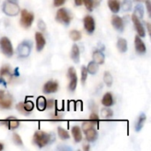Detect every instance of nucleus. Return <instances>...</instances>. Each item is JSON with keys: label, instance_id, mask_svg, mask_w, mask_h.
I'll list each match as a JSON object with an SVG mask.
<instances>
[{"label": "nucleus", "instance_id": "nucleus-1", "mask_svg": "<svg viewBox=\"0 0 151 151\" xmlns=\"http://www.w3.org/2000/svg\"><path fill=\"white\" fill-rule=\"evenodd\" d=\"M55 140L54 134H47L42 131H36L33 137V142L39 148L45 147Z\"/></svg>", "mask_w": 151, "mask_h": 151}, {"label": "nucleus", "instance_id": "nucleus-2", "mask_svg": "<svg viewBox=\"0 0 151 151\" xmlns=\"http://www.w3.org/2000/svg\"><path fill=\"white\" fill-rule=\"evenodd\" d=\"M2 9H3V12L6 15L11 16V17H14L19 12V6L15 2L11 1V0L4 1Z\"/></svg>", "mask_w": 151, "mask_h": 151}, {"label": "nucleus", "instance_id": "nucleus-3", "mask_svg": "<svg viewBox=\"0 0 151 151\" xmlns=\"http://www.w3.org/2000/svg\"><path fill=\"white\" fill-rule=\"evenodd\" d=\"M31 50H32V42H30L28 40L22 42L17 49L18 57L21 58L28 57L31 52Z\"/></svg>", "mask_w": 151, "mask_h": 151}, {"label": "nucleus", "instance_id": "nucleus-4", "mask_svg": "<svg viewBox=\"0 0 151 151\" xmlns=\"http://www.w3.org/2000/svg\"><path fill=\"white\" fill-rule=\"evenodd\" d=\"M0 48H1L2 52L6 57L10 58L13 55V48H12V42L7 37L4 36L0 39Z\"/></svg>", "mask_w": 151, "mask_h": 151}, {"label": "nucleus", "instance_id": "nucleus-5", "mask_svg": "<svg viewBox=\"0 0 151 151\" xmlns=\"http://www.w3.org/2000/svg\"><path fill=\"white\" fill-rule=\"evenodd\" d=\"M34 14L32 12H29L27 10H22L21 11V13H20V25L25 27V28H27L29 27L33 21H34Z\"/></svg>", "mask_w": 151, "mask_h": 151}, {"label": "nucleus", "instance_id": "nucleus-6", "mask_svg": "<svg viewBox=\"0 0 151 151\" xmlns=\"http://www.w3.org/2000/svg\"><path fill=\"white\" fill-rule=\"evenodd\" d=\"M12 96L4 90H0V108L9 109L12 107Z\"/></svg>", "mask_w": 151, "mask_h": 151}, {"label": "nucleus", "instance_id": "nucleus-7", "mask_svg": "<svg viewBox=\"0 0 151 151\" xmlns=\"http://www.w3.org/2000/svg\"><path fill=\"white\" fill-rule=\"evenodd\" d=\"M56 19L58 21L64 23L65 25H69L70 21H71V15L69 13V12L65 9V8H60L58 12H57V16Z\"/></svg>", "mask_w": 151, "mask_h": 151}, {"label": "nucleus", "instance_id": "nucleus-8", "mask_svg": "<svg viewBox=\"0 0 151 151\" xmlns=\"http://www.w3.org/2000/svg\"><path fill=\"white\" fill-rule=\"evenodd\" d=\"M67 75L68 78L70 79V83H69V89L71 91H74L76 89L77 87V81H78V78H77V74H76V71L73 67H70L68 69L67 72Z\"/></svg>", "mask_w": 151, "mask_h": 151}, {"label": "nucleus", "instance_id": "nucleus-9", "mask_svg": "<svg viewBox=\"0 0 151 151\" xmlns=\"http://www.w3.org/2000/svg\"><path fill=\"white\" fill-rule=\"evenodd\" d=\"M83 22H84V27H85L86 31L88 34L94 33V31L96 29V24H95V19H93V17L90 15L86 16L83 19Z\"/></svg>", "mask_w": 151, "mask_h": 151}, {"label": "nucleus", "instance_id": "nucleus-10", "mask_svg": "<svg viewBox=\"0 0 151 151\" xmlns=\"http://www.w3.org/2000/svg\"><path fill=\"white\" fill-rule=\"evenodd\" d=\"M132 20H133V22H134V24L135 29H136V31H137L139 36H140V37H144V36L146 35V32H145V28H144V27L142 26V24L140 19H139L135 14H133V16H132Z\"/></svg>", "mask_w": 151, "mask_h": 151}, {"label": "nucleus", "instance_id": "nucleus-11", "mask_svg": "<svg viewBox=\"0 0 151 151\" xmlns=\"http://www.w3.org/2000/svg\"><path fill=\"white\" fill-rule=\"evenodd\" d=\"M58 89V82L53 81H50L46 82L45 85L43 86V93L45 94L55 93Z\"/></svg>", "mask_w": 151, "mask_h": 151}, {"label": "nucleus", "instance_id": "nucleus-12", "mask_svg": "<svg viewBox=\"0 0 151 151\" xmlns=\"http://www.w3.org/2000/svg\"><path fill=\"white\" fill-rule=\"evenodd\" d=\"M111 24L112 26L114 27L115 29H117L119 32H123L124 30V22H123V19L118 16V15H113L112 18H111Z\"/></svg>", "mask_w": 151, "mask_h": 151}, {"label": "nucleus", "instance_id": "nucleus-13", "mask_svg": "<svg viewBox=\"0 0 151 151\" xmlns=\"http://www.w3.org/2000/svg\"><path fill=\"white\" fill-rule=\"evenodd\" d=\"M85 133V135H86V139L88 142H96L97 137H98V134H97V131L95 129V127H91L89 129H87L85 131H83Z\"/></svg>", "mask_w": 151, "mask_h": 151}, {"label": "nucleus", "instance_id": "nucleus-14", "mask_svg": "<svg viewBox=\"0 0 151 151\" xmlns=\"http://www.w3.org/2000/svg\"><path fill=\"white\" fill-rule=\"evenodd\" d=\"M134 44H135V50L139 54H144L146 52V46L145 43L142 42L141 37L139 35L135 36L134 39Z\"/></svg>", "mask_w": 151, "mask_h": 151}, {"label": "nucleus", "instance_id": "nucleus-15", "mask_svg": "<svg viewBox=\"0 0 151 151\" xmlns=\"http://www.w3.org/2000/svg\"><path fill=\"white\" fill-rule=\"evenodd\" d=\"M35 42H36V50L38 51H41L44 48L45 43H46L45 38L42 33L37 32L35 34Z\"/></svg>", "mask_w": 151, "mask_h": 151}, {"label": "nucleus", "instance_id": "nucleus-16", "mask_svg": "<svg viewBox=\"0 0 151 151\" xmlns=\"http://www.w3.org/2000/svg\"><path fill=\"white\" fill-rule=\"evenodd\" d=\"M3 123L4 125H6L8 127V128L11 129V130L16 129L19 126V121L16 118H14V117H9V118H7L5 120L3 121Z\"/></svg>", "mask_w": 151, "mask_h": 151}, {"label": "nucleus", "instance_id": "nucleus-17", "mask_svg": "<svg viewBox=\"0 0 151 151\" xmlns=\"http://www.w3.org/2000/svg\"><path fill=\"white\" fill-rule=\"evenodd\" d=\"M104 55L102 51L100 50H95L93 52V59H94V62H96V64L98 65H101V64H104Z\"/></svg>", "mask_w": 151, "mask_h": 151}, {"label": "nucleus", "instance_id": "nucleus-18", "mask_svg": "<svg viewBox=\"0 0 151 151\" xmlns=\"http://www.w3.org/2000/svg\"><path fill=\"white\" fill-rule=\"evenodd\" d=\"M102 104L105 106V107H110L111 105H113L114 104V100H113V96L111 95V93H106L103 99H102Z\"/></svg>", "mask_w": 151, "mask_h": 151}, {"label": "nucleus", "instance_id": "nucleus-19", "mask_svg": "<svg viewBox=\"0 0 151 151\" xmlns=\"http://www.w3.org/2000/svg\"><path fill=\"white\" fill-rule=\"evenodd\" d=\"M72 133L73 135V139L76 142H80L82 140V134H81V130L80 127H78V126L73 127Z\"/></svg>", "mask_w": 151, "mask_h": 151}, {"label": "nucleus", "instance_id": "nucleus-20", "mask_svg": "<svg viewBox=\"0 0 151 151\" xmlns=\"http://www.w3.org/2000/svg\"><path fill=\"white\" fill-rule=\"evenodd\" d=\"M108 5L111 11L114 13H117L120 10V2L119 0H108Z\"/></svg>", "mask_w": 151, "mask_h": 151}, {"label": "nucleus", "instance_id": "nucleus-21", "mask_svg": "<svg viewBox=\"0 0 151 151\" xmlns=\"http://www.w3.org/2000/svg\"><path fill=\"white\" fill-rule=\"evenodd\" d=\"M71 57L73 62L79 63L80 61V50L77 44H73L72 47V51H71Z\"/></svg>", "mask_w": 151, "mask_h": 151}, {"label": "nucleus", "instance_id": "nucleus-22", "mask_svg": "<svg viewBox=\"0 0 151 151\" xmlns=\"http://www.w3.org/2000/svg\"><path fill=\"white\" fill-rule=\"evenodd\" d=\"M36 106L39 111H45L47 109V100L43 96H39L36 100Z\"/></svg>", "mask_w": 151, "mask_h": 151}, {"label": "nucleus", "instance_id": "nucleus-23", "mask_svg": "<svg viewBox=\"0 0 151 151\" xmlns=\"http://www.w3.org/2000/svg\"><path fill=\"white\" fill-rule=\"evenodd\" d=\"M145 121H146V115H145L144 113H142V114L139 116L138 120H137V122H136V124H135V130H136L137 132H140V131L142 130V128L143 126H144Z\"/></svg>", "mask_w": 151, "mask_h": 151}, {"label": "nucleus", "instance_id": "nucleus-24", "mask_svg": "<svg viewBox=\"0 0 151 151\" xmlns=\"http://www.w3.org/2000/svg\"><path fill=\"white\" fill-rule=\"evenodd\" d=\"M117 46H118V49L120 52H126L127 50V42L125 39L123 38H119L118 40V42H117Z\"/></svg>", "mask_w": 151, "mask_h": 151}, {"label": "nucleus", "instance_id": "nucleus-25", "mask_svg": "<svg viewBox=\"0 0 151 151\" xmlns=\"http://www.w3.org/2000/svg\"><path fill=\"white\" fill-rule=\"evenodd\" d=\"M98 69H99L98 64H96V62L92 61V62H90V63L88 65L87 71H88V73H90V74H96V73H97Z\"/></svg>", "mask_w": 151, "mask_h": 151}, {"label": "nucleus", "instance_id": "nucleus-26", "mask_svg": "<svg viewBox=\"0 0 151 151\" xmlns=\"http://www.w3.org/2000/svg\"><path fill=\"white\" fill-rule=\"evenodd\" d=\"M113 116V111L111 109L108 108H104L101 111V117L104 119H109L111 118H112Z\"/></svg>", "mask_w": 151, "mask_h": 151}, {"label": "nucleus", "instance_id": "nucleus-27", "mask_svg": "<svg viewBox=\"0 0 151 151\" xmlns=\"http://www.w3.org/2000/svg\"><path fill=\"white\" fill-rule=\"evenodd\" d=\"M134 14H135L139 19L143 18V16H144V8H143L142 4H138L135 6V8H134Z\"/></svg>", "mask_w": 151, "mask_h": 151}, {"label": "nucleus", "instance_id": "nucleus-28", "mask_svg": "<svg viewBox=\"0 0 151 151\" xmlns=\"http://www.w3.org/2000/svg\"><path fill=\"white\" fill-rule=\"evenodd\" d=\"M58 136L60 139L62 140H67L70 138V135L68 134V132L66 130H65L64 128L62 127H58Z\"/></svg>", "mask_w": 151, "mask_h": 151}, {"label": "nucleus", "instance_id": "nucleus-29", "mask_svg": "<svg viewBox=\"0 0 151 151\" xmlns=\"http://www.w3.org/2000/svg\"><path fill=\"white\" fill-rule=\"evenodd\" d=\"M0 76L1 78L4 77V76H8L11 78L12 74H11V69L9 67V65H4L1 70H0Z\"/></svg>", "mask_w": 151, "mask_h": 151}, {"label": "nucleus", "instance_id": "nucleus-30", "mask_svg": "<svg viewBox=\"0 0 151 151\" xmlns=\"http://www.w3.org/2000/svg\"><path fill=\"white\" fill-rule=\"evenodd\" d=\"M104 81L105 84H106L108 87H111V86L112 85L113 78H112L111 74L109 72H105V73H104Z\"/></svg>", "mask_w": 151, "mask_h": 151}, {"label": "nucleus", "instance_id": "nucleus-31", "mask_svg": "<svg viewBox=\"0 0 151 151\" xmlns=\"http://www.w3.org/2000/svg\"><path fill=\"white\" fill-rule=\"evenodd\" d=\"M69 36L70 38L73 40V41H79L81 40V34L78 31V30H72L69 34Z\"/></svg>", "mask_w": 151, "mask_h": 151}, {"label": "nucleus", "instance_id": "nucleus-32", "mask_svg": "<svg viewBox=\"0 0 151 151\" xmlns=\"http://www.w3.org/2000/svg\"><path fill=\"white\" fill-rule=\"evenodd\" d=\"M23 105H24V109H25V111L27 112V113H29V112H31L32 111H33V109H34V103L32 102V101H26L25 103H23Z\"/></svg>", "mask_w": 151, "mask_h": 151}, {"label": "nucleus", "instance_id": "nucleus-33", "mask_svg": "<svg viewBox=\"0 0 151 151\" xmlns=\"http://www.w3.org/2000/svg\"><path fill=\"white\" fill-rule=\"evenodd\" d=\"M122 9L125 12H128L132 9V0H123Z\"/></svg>", "mask_w": 151, "mask_h": 151}, {"label": "nucleus", "instance_id": "nucleus-34", "mask_svg": "<svg viewBox=\"0 0 151 151\" xmlns=\"http://www.w3.org/2000/svg\"><path fill=\"white\" fill-rule=\"evenodd\" d=\"M95 124H97L94 121H91V120H88V121H85L83 122L82 124V130L85 131L87 129H89L91 127H95Z\"/></svg>", "mask_w": 151, "mask_h": 151}, {"label": "nucleus", "instance_id": "nucleus-35", "mask_svg": "<svg viewBox=\"0 0 151 151\" xmlns=\"http://www.w3.org/2000/svg\"><path fill=\"white\" fill-rule=\"evenodd\" d=\"M83 3L86 6V8L91 12L94 8V0H83Z\"/></svg>", "mask_w": 151, "mask_h": 151}, {"label": "nucleus", "instance_id": "nucleus-36", "mask_svg": "<svg viewBox=\"0 0 151 151\" xmlns=\"http://www.w3.org/2000/svg\"><path fill=\"white\" fill-rule=\"evenodd\" d=\"M12 139L15 144L19 145V146H22V140L20 138V136L18 134H13L12 135Z\"/></svg>", "mask_w": 151, "mask_h": 151}, {"label": "nucleus", "instance_id": "nucleus-37", "mask_svg": "<svg viewBox=\"0 0 151 151\" xmlns=\"http://www.w3.org/2000/svg\"><path fill=\"white\" fill-rule=\"evenodd\" d=\"M87 77H88V71H87V68L85 66H83L81 68V81H82V83L85 82V81L87 80Z\"/></svg>", "mask_w": 151, "mask_h": 151}, {"label": "nucleus", "instance_id": "nucleus-38", "mask_svg": "<svg viewBox=\"0 0 151 151\" xmlns=\"http://www.w3.org/2000/svg\"><path fill=\"white\" fill-rule=\"evenodd\" d=\"M16 109H17L19 112H21L22 114H28V113L25 111V109H24L23 103H19V104H17V106H16Z\"/></svg>", "mask_w": 151, "mask_h": 151}, {"label": "nucleus", "instance_id": "nucleus-39", "mask_svg": "<svg viewBox=\"0 0 151 151\" xmlns=\"http://www.w3.org/2000/svg\"><path fill=\"white\" fill-rule=\"evenodd\" d=\"M89 120L94 121V122H96V123H98V121H99V116L97 115L96 112H94V111H93V112L91 113V115H90Z\"/></svg>", "mask_w": 151, "mask_h": 151}, {"label": "nucleus", "instance_id": "nucleus-40", "mask_svg": "<svg viewBox=\"0 0 151 151\" xmlns=\"http://www.w3.org/2000/svg\"><path fill=\"white\" fill-rule=\"evenodd\" d=\"M38 27L41 31H44L45 28H46V26H45V23L42 21V20H39L38 21Z\"/></svg>", "mask_w": 151, "mask_h": 151}, {"label": "nucleus", "instance_id": "nucleus-41", "mask_svg": "<svg viewBox=\"0 0 151 151\" xmlns=\"http://www.w3.org/2000/svg\"><path fill=\"white\" fill-rule=\"evenodd\" d=\"M65 0H54V6H56V7H58V6H60V5H62V4H65Z\"/></svg>", "mask_w": 151, "mask_h": 151}, {"label": "nucleus", "instance_id": "nucleus-42", "mask_svg": "<svg viewBox=\"0 0 151 151\" xmlns=\"http://www.w3.org/2000/svg\"><path fill=\"white\" fill-rule=\"evenodd\" d=\"M150 0H146V6H147V10L149 12V15H151V6H150Z\"/></svg>", "mask_w": 151, "mask_h": 151}, {"label": "nucleus", "instance_id": "nucleus-43", "mask_svg": "<svg viewBox=\"0 0 151 151\" xmlns=\"http://www.w3.org/2000/svg\"><path fill=\"white\" fill-rule=\"evenodd\" d=\"M54 104H55V101L54 100H52V99L48 100L47 101V108H52L53 105H54Z\"/></svg>", "mask_w": 151, "mask_h": 151}, {"label": "nucleus", "instance_id": "nucleus-44", "mask_svg": "<svg viewBox=\"0 0 151 151\" xmlns=\"http://www.w3.org/2000/svg\"><path fill=\"white\" fill-rule=\"evenodd\" d=\"M74 2H75V4L78 5V6L82 4V0H74Z\"/></svg>", "mask_w": 151, "mask_h": 151}, {"label": "nucleus", "instance_id": "nucleus-45", "mask_svg": "<svg viewBox=\"0 0 151 151\" xmlns=\"http://www.w3.org/2000/svg\"><path fill=\"white\" fill-rule=\"evenodd\" d=\"M100 1H101V0H95V1H94V6L96 7V6L99 5V4H100Z\"/></svg>", "mask_w": 151, "mask_h": 151}, {"label": "nucleus", "instance_id": "nucleus-46", "mask_svg": "<svg viewBox=\"0 0 151 151\" xmlns=\"http://www.w3.org/2000/svg\"><path fill=\"white\" fill-rule=\"evenodd\" d=\"M83 150L85 151H88L89 150V145L88 144H86V145H84V147H83Z\"/></svg>", "mask_w": 151, "mask_h": 151}, {"label": "nucleus", "instance_id": "nucleus-47", "mask_svg": "<svg viewBox=\"0 0 151 151\" xmlns=\"http://www.w3.org/2000/svg\"><path fill=\"white\" fill-rule=\"evenodd\" d=\"M4 149V145L2 143H0V150H2Z\"/></svg>", "mask_w": 151, "mask_h": 151}, {"label": "nucleus", "instance_id": "nucleus-48", "mask_svg": "<svg viewBox=\"0 0 151 151\" xmlns=\"http://www.w3.org/2000/svg\"><path fill=\"white\" fill-rule=\"evenodd\" d=\"M135 2H142V1H143V0H134Z\"/></svg>", "mask_w": 151, "mask_h": 151}]
</instances>
